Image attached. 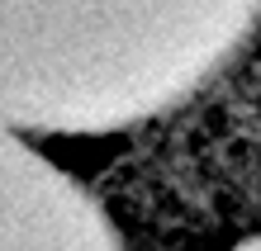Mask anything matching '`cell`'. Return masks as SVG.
<instances>
[{
	"mask_svg": "<svg viewBox=\"0 0 261 251\" xmlns=\"http://www.w3.org/2000/svg\"><path fill=\"white\" fill-rule=\"evenodd\" d=\"M261 34V0H0V123L90 143L171 119Z\"/></svg>",
	"mask_w": 261,
	"mask_h": 251,
	"instance_id": "cell-1",
	"label": "cell"
},
{
	"mask_svg": "<svg viewBox=\"0 0 261 251\" xmlns=\"http://www.w3.org/2000/svg\"><path fill=\"white\" fill-rule=\"evenodd\" d=\"M0 251H128L114 213L57 156L0 123Z\"/></svg>",
	"mask_w": 261,
	"mask_h": 251,
	"instance_id": "cell-2",
	"label": "cell"
},
{
	"mask_svg": "<svg viewBox=\"0 0 261 251\" xmlns=\"http://www.w3.org/2000/svg\"><path fill=\"white\" fill-rule=\"evenodd\" d=\"M219 251H261V228L256 232H242V237H233V242L219 246Z\"/></svg>",
	"mask_w": 261,
	"mask_h": 251,
	"instance_id": "cell-3",
	"label": "cell"
}]
</instances>
